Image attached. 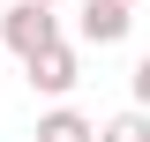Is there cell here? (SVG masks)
Returning a JSON list of instances; mask_svg holds the SVG:
<instances>
[{
	"mask_svg": "<svg viewBox=\"0 0 150 142\" xmlns=\"http://www.w3.org/2000/svg\"><path fill=\"white\" fill-rule=\"evenodd\" d=\"M0 37H8V53H15V60H38L45 45H60V22H53V8L15 0V8L0 15Z\"/></svg>",
	"mask_w": 150,
	"mask_h": 142,
	"instance_id": "cell-1",
	"label": "cell"
},
{
	"mask_svg": "<svg viewBox=\"0 0 150 142\" xmlns=\"http://www.w3.org/2000/svg\"><path fill=\"white\" fill-rule=\"evenodd\" d=\"M23 67H30V90H38V97H68V90L83 82V67H75V53H68V45H45V53H38V60H23Z\"/></svg>",
	"mask_w": 150,
	"mask_h": 142,
	"instance_id": "cell-2",
	"label": "cell"
},
{
	"mask_svg": "<svg viewBox=\"0 0 150 142\" xmlns=\"http://www.w3.org/2000/svg\"><path fill=\"white\" fill-rule=\"evenodd\" d=\"M128 0H83V37H90V45H120V37H128Z\"/></svg>",
	"mask_w": 150,
	"mask_h": 142,
	"instance_id": "cell-3",
	"label": "cell"
},
{
	"mask_svg": "<svg viewBox=\"0 0 150 142\" xmlns=\"http://www.w3.org/2000/svg\"><path fill=\"white\" fill-rule=\"evenodd\" d=\"M38 142H98V127L83 120V112H68V105H53L45 120H38Z\"/></svg>",
	"mask_w": 150,
	"mask_h": 142,
	"instance_id": "cell-4",
	"label": "cell"
},
{
	"mask_svg": "<svg viewBox=\"0 0 150 142\" xmlns=\"http://www.w3.org/2000/svg\"><path fill=\"white\" fill-rule=\"evenodd\" d=\"M98 142H150V105H128L98 127Z\"/></svg>",
	"mask_w": 150,
	"mask_h": 142,
	"instance_id": "cell-5",
	"label": "cell"
},
{
	"mask_svg": "<svg viewBox=\"0 0 150 142\" xmlns=\"http://www.w3.org/2000/svg\"><path fill=\"white\" fill-rule=\"evenodd\" d=\"M128 90H135V105H150V53L135 60V75H128Z\"/></svg>",
	"mask_w": 150,
	"mask_h": 142,
	"instance_id": "cell-6",
	"label": "cell"
},
{
	"mask_svg": "<svg viewBox=\"0 0 150 142\" xmlns=\"http://www.w3.org/2000/svg\"><path fill=\"white\" fill-rule=\"evenodd\" d=\"M38 8H60V0H38Z\"/></svg>",
	"mask_w": 150,
	"mask_h": 142,
	"instance_id": "cell-7",
	"label": "cell"
},
{
	"mask_svg": "<svg viewBox=\"0 0 150 142\" xmlns=\"http://www.w3.org/2000/svg\"><path fill=\"white\" fill-rule=\"evenodd\" d=\"M128 8H135V0H128Z\"/></svg>",
	"mask_w": 150,
	"mask_h": 142,
	"instance_id": "cell-8",
	"label": "cell"
}]
</instances>
